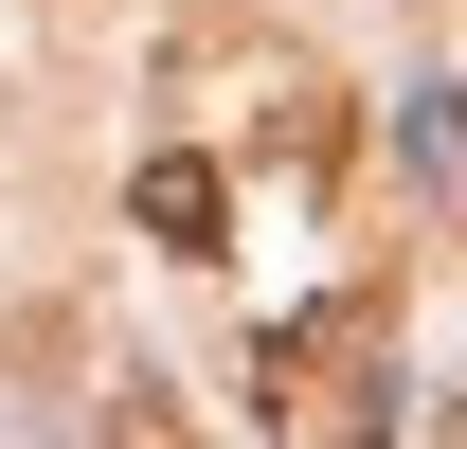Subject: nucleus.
<instances>
[{"label":"nucleus","instance_id":"obj_2","mask_svg":"<svg viewBox=\"0 0 467 449\" xmlns=\"http://www.w3.org/2000/svg\"><path fill=\"white\" fill-rule=\"evenodd\" d=\"M126 216H144V252H216V234H234V180L198 162V144H144V162H126Z\"/></svg>","mask_w":467,"mask_h":449},{"label":"nucleus","instance_id":"obj_1","mask_svg":"<svg viewBox=\"0 0 467 449\" xmlns=\"http://www.w3.org/2000/svg\"><path fill=\"white\" fill-rule=\"evenodd\" d=\"M162 90H216V126L252 144V180H342V72L306 55V37H252V18H180V55H162Z\"/></svg>","mask_w":467,"mask_h":449}]
</instances>
